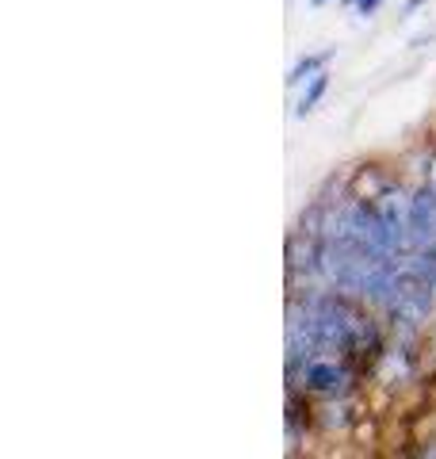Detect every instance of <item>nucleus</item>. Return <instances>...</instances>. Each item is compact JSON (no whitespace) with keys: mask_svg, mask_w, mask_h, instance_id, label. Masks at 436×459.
Returning a JSON list of instances; mask_svg holds the SVG:
<instances>
[{"mask_svg":"<svg viewBox=\"0 0 436 459\" xmlns=\"http://www.w3.org/2000/svg\"><path fill=\"white\" fill-rule=\"evenodd\" d=\"M302 386L314 394H326V398H344L353 391V376L348 368L337 360H326V356H310L307 368H302Z\"/></svg>","mask_w":436,"mask_h":459,"instance_id":"obj_1","label":"nucleus"},{"mask_svg":"<svg viewBox=\"0 0 436 459\" xmlns=\"http://www.w3.org/2000/svg\"><path fill=\"white\" fill-rule=\"evenodd\" d=\"M337 57V50L333 47H326V50H318V54H302L295 65L287 69V89H302L310 77H318L322 69H329V62Z\"/></svg>","mask_w":436,"mask_h":459,"instance_id":"obj_2","label":"nucleus"},{"mask_svg":"<svg viewBox=\"0 0 436 459\" xmlns=\"http://www.w3.org/2000/svg\"><path fill=\"white\" fill-rule=\"evenodd\" d=\"M326 92H329V69H322L318 77H310L302 84V96L295 100V119H307V115L326 100Z\"/></svg>","mask_w":436,"mask_h":459,"instance_id":"obj_3","label":"nucleus"},{"mask_svg":"<svg viewBox=\"0 0 436 459\" xmlns=\"http://www.w3.org/2000/svg\"><path fill=\"white\" fill-rule=\"evenodd\" d=\"M383 4H387V0H356V4H353V8L360 12V16H375V12H379Z\"/></svg>","mask_w":436,"mask_h":459,"instance_id":"obj_4","label":"nucleus"},{"mask_svg":"<svg viewBox=\"0 0 436 459\" xmlns=\"http://www.w3.org/2000/svg\"><path fill=\"white\" fill-rule=\"evenodd\" d=\"M421 4H429V0H405V4H402V20H410Z\"/></svg>","mask_w":436,"mask_h":459,"instance_id":"obj_5","label":"nucleus"},{"mask_svg":"<svg viewBox=\"0 0 436 459\" xmlns=\"http://www.w3.org/2000/svg\"><path fill=\"white\" fill-rule=\"evenodd\" d=\"M329 4V0H310V8H326Z\"/></svg>","mask_w":436,"mask_h":459,"instance_id":"obj_6","label":"nucleus"}]
</instances>
